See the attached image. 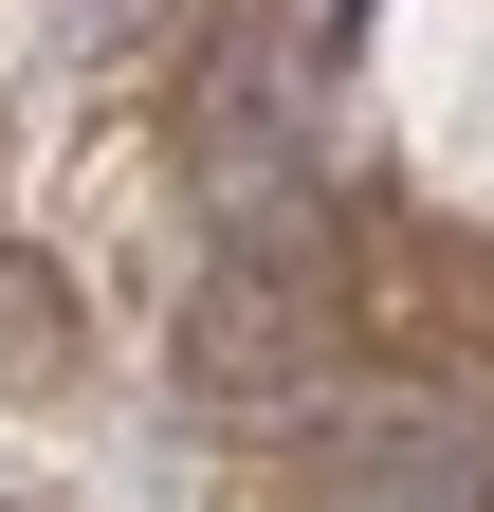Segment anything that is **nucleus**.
I'll list each match as a JSON object with an SVG mask.
<instances>
[{"label":"nucleus","instance_id":"f257e3e1","mask_svg":"<svg viewBox=\"0 0 494 512\" xmlns=\"http://www.w3.org/2000/svg\"><path fill=\"white\" fill-rule=\"evenodd\" d=\"M330 494L348 512H494V421L458 403V384L330 403Z\"/></svg>","mask_w":494,"mask_h":512},{"label":"nucleus","instance_id":"f03ea898","mask_svg":"<svg viewBox=\"0 0 494 512\" xmlns=\"http://www.w3.org/2000/svg\"><path fill=\"white\" fill-rule=\"evenodd\" d=\"M183 366H202V384H238V403H275V384L312 366V275H293V238H257L202 311H183Z\"/></svg>","mask_w":494,"mask_h":512},{"label":"nucleus","instance_id":"7ed1b4c3","mask_svg":"<svg viewBox=\"0 0 494 512\" xmlns=\"http://www.w3.org/2000/svg\"><path fill=\"white\" fill-rule=\"evenodd\" d=\"M0 348H19V366H74V311H55L37 275H0Z\"/></svg>","mask_w":494,"mask_h":512}]
</instances>
